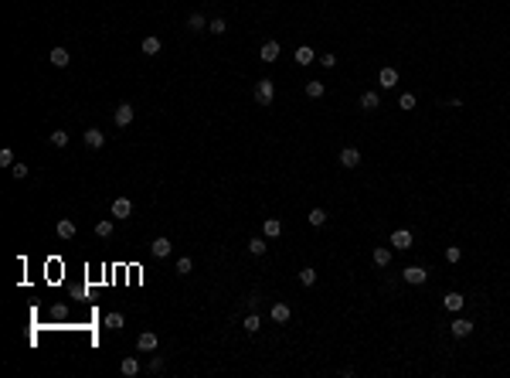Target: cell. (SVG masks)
<instances>
[{
	"label": "cell",
	"mask_w": 510,
	"mask_h": 378,
	"mask_svg": "<svg viewBox=\"0 0 510 378\" xmlns=\"http://www.w3.org/2000/svg\"><path fill=\"white\" fill-rule=\"evenodd\" d=\"M255 99H259L262 106H272V99H276V85H272V78H259V82H255Z\"/></svg>",
	"instance_id": "cell-1"
},
{
	"label": "cell",
	"mask_w": 510,
	"mask_h": 378,
	"mask_svg": "<svg viewBox=\"0 0 510 378\" xmlns=\"http://www.w3.org/2000/svg\"><path fill=\"white\" fill-rule=\"evenodd\" d=\"M82 140H85V147H89V150H102V143H106V133L95 130V126H89V130L82 133Z\"/></svg>",
	"instance_id": "cell-2"
},
{
	"label": "cell",
	"mask_w": 510,
	"mask_h": 378,
	"mask_svg": "<svg viewBox=\"0 0 510 378\" xmlns=\"http://www.w3.org/2000/svg\"><path fill=\"white\" fill-rule=\"evenodd\" d=\"M401 276H405V283H412V286H422L425 280H429V273H425L422 266H408V269H401Z\"/></svg>",
	"instance_id": "cell-3"
},
{
	"label": "cell",
	"mask_w": 510,
	"mask_h": 378,
	"mask_svg": "<svg viewBox=\"0 0 510 378\" xmlns=\"http://www.w3.org/2000/svg\"><path fill=\"white\" fill-rule=\"evenodd\" d=\"M133 116H136V109H133L130 102H123V106H116L113 119H116V126H130V123H133Z\"/></svg>",
	"instance_id": "cell-4"
},
{
	"label": "cell",
	"mask_w": 510,
	"mask_h": 378,
	"mask_svg": "<svg viewBox=\"0 0 510 378\" xmlns=\"http://www.w3.org/2000/svg\"><path fill=\"white\" fill-rule=\"evenodd\" d=\"M391 246L401 249V252L412 249V232H408V228H395V232H391Z\"/></svg>",
	"instance_id": "cell-5"
},
{
	"label": "cell",
	"mask_w": 510,
	"mask_h": 378,
	"mask_svg": "<svg viewBox=\"0 0 510 378\" xmlns=\"http://www.w3.org/2000/svg\"><path fill=\"white\" fill-rule=\"evenodd\" d=\"M133 215V201L130 198H116L113 201V218H130Z\"/></svg>",
	"instance_id": "cell-6"
},
{
	"label": "cell",
	"mask_w": 510,
	"mask_h": 378,
	"mask_svg": "<svg viewBox=\"0 0 510 378\" xmlns=\"http://www.w3.org/2000/svg\"><path fill=\"white\" fill-rule=\"evenodd\" d=\"M340 164H343V167H357V164H360V150H357V147H343V150H340Z\"/></svg>",
	"instance_id": "cell-7"
},
{
	"label": "cell",
	"mask_w": 510,
	"mask_h": 378,
	"mask_svg": "<svg viewBox=\"0 0 510 378\" xmlns=\"http://www.w3.org/2000/svg\"><path fill=\"white\" fill-rule=\"evenodd\" d=\"M262 235H265V239H279V235H283V222H279V218H265V222H262Z\"/></svg>",
	"instance_id": "cell-8"
},
{
	"label": "cell",
	"mask_w": 510,
	"mask_h": 378,
	"mask_svg": "<svg viewBox=\"0 0 510 378\" xmlns=\"http://www.w3.org/2000/svg\"><path fill=\"white\" fill-rule=\"evenodd\" d=\"M259 58H262L265 65H272V61L279 58V41H265V44H262V51H259Z\"/></svg>",
	"instance_id": "cell-9"
},
{
	"label": "cell",
	"mask_w": 510,
	"mask_h": 378,
	"mask_svg": "<svg viewBox=\"0 0 510 378\" xmlns=\"http://www.w3.org/2000/svg\"><path fill=\"white\" fill-rule=\"evenodd\" d=\"M463 303H466V297H463V293H446V297H442V307H446V310H453V314H459V310H463Z\"/></svg>",
	"instance_id": "cell-10"
},
{
	"label": "cell",
	"mask_w": 510,
	"mask_h": 378,
	"mask_svg": "<svg viewBox=\"0 0 510 378\" xmlns=\"http://www.w3.org/2000/svg\"><path fill=\"white\" fill-rule=\"evenodd\" d=\"M378 85H381V89H395V85H398V72H395V68H381V72H378Z\"/></svg>",
	"instance_id": "cell-11"
},
{
	"label": "cell",
	"mask_w": 510,
	"mask_h": 378,
	"mask_svg": "<svg viewBox=\"0 0 510 378\" xmlns=\"http://www.w3.org/2000/svg\"><path fill=\"white\" fill-rule=\"evenodd\" d=\"M170 249H173V242H170V239H164V235H160V239H153V246H150V252H153V256H157V259H164V256H170Z\"/></svg>",
	"instance_id": "cell-12"
},
{
	"label": "cell",
	"mask_w": 510,
	"mask_h": 378,
	"mask_svg": "<svg viewBox=\"0 0 510 378\" xmlns=\"http://www.w3.org/2000/svg\"><path fill=\"white\" fill-rule=\"evenodd\" d=\"M470 334H473V321L456 317V321H453V338H470Z\"/></svg>",
	"instance_id": "cell-13"
},
{
	"label": "cell",
	"mask_w": 510,
	"mask_h": 378,
	"mask_svg": "<svg viewBox=\"0 0 510 378\" xmlns=\"http://www.w3.org/2000/svg\"><path fill=\"white\" fill-rule=\"evenodd\" d=\"M136 348H140V351H157V334H153V331H143V334L136 338Z\"/></svg>",
	"instance_id": "cell-14"
},
{
	"label": "cell",
	"mask_w": 510,
	"mask_h": 378,
	"mask_svg": "<svg viewBox=\"0 0 510 378\" xmlns=\"http://www.w3.org/2000/svg\"><path fill=\"white\" fill-rule=\"evenodd\" d=\"M55 232H58V239H75V222L72 218H61L55 225Z\"/></svg>",
	"instance_id": "cell-15"
},
{
	"label": "cell",
	"mask_w": 510,
	"mask_h": 378,
	"mask_svg": "<svg viewBox=\"0 0 510 378\" xmlns=\"http://www.w3.org/2000/svg\"><path fill=\"white\" fill-rule=\"evenodd\" d=\"M269 314H272V321H276V324H286L289 317H293V310H289L286 303H272V310H269Z\"/></svg>",
	"instance_id": "cell-16"
},
{
	"label": "cell",
	"mask_w": 510,
	"mask_h": 378,
	"mask_svg": "<svg viewBox=\"0 0 510 378\" xmlns=\"http://www.w3.org/2000/svg\"><path fill=\"white\" fill-rule=\"evenodd\" d=\"M378 106H381V95H378V92H364V95H360V109H367V113H374Z\"/></svg>",
	"instance_id": "cell-17"
},
{
	"label": "cell",
	"mask_w": 510,
	"mask_h": 378,
	"mask_svg": "<svg viewBox=\"0 0 510 378\" xmlns=\"http://www.w3.org/2000/svg\"><path fill=\"white\" fill-rule=\"evenodd\" d=\"M313 58H317V51H313V48H306V44H303V48H296V65H313Z\"/></svg>",
	"instance_id": "cell-18"
},
{
	"label": "cell",
	"mask_w": 510,
	"mask_h": 378,
	"mask_svg": "<svg viewBox=\"0 0 510 378\" xmlns=\"http://www.w3.org/2000/svg\"><path fill=\"white\" fill-rule=\"evenodd\" d=\"M119 372H123L126 378L140 375V361H136V358H123V365H119Z\"/></svg>",
	"instance_id": "cell-19"
},
{
	"label": "cell",
	"mask_w": 510,
	"mask_h": 378,
	"mask_svg": "<svg viewBox=\"0 0 510 378\" xmlns=\"http://www.w3.org/2000/svg\"><path fill=\"white\" fill-rule=\"evenodd\" d=\"M48 58H51V65H58V68H65V65H68V58H72V55H68L65 48H51V55H48Z\"/></svg>",
	"instance_id": "cell-20"
},
{
	"label": "cell",
	"mask_w": 510,
	"mask_h": 378,
	"mask_svg": "<svg viewBox=\"0 0 510 378\" xmlns=\"http://www.w3.org/2000/svg\"><path fill=\"white\" fill-rule=\"evenodd\" d=\"M388 263H391V249H388V246H378V249H374V266H381V269H384Z\"/></svg>",
	"instance_id": "cell-21"
},
{
	"label": "cell",
	"mask_w": 510,
	"mask_h": 378,
	"mask_svg": "<svg viewBox=\"0 0 510 378\" xmlns=\"http://www.w3.org/2000/svg\"><path fill=\"white\" fill-rule=\"evenodd\" d=\"M113 232H116V225H113V222H109V218H102V222H95V235H99V239H109Z\"/></svg>",
	"instance_id": "cell-22"
},
{
	"label": "cell",
	"mask_w": 510,
	"mask_h": 378,
	"mask_svg": "<svg viewBox=\"0 0 510 378\" xmlns=\"http://www.w3.org/2000/svg\"><path fill=\"white\" fill-rule=\"evenodd\" d=\"M306 222H310V225H313V228L327 225V211H323V208H313V211H310V215H306Z\"/></svg>",
	"instance_id": "cell-23"
},
{
	"label": "cell",
	"mask_w": 510,
	"mask_h": 378,
	"mask_svg": "<svg viewBox=\"0 0 510 378\" xmlns=\"http://www.w3.org/2000/svg\"><path fill=\"white\" fill-rule=\"evenodd\" d=\"M265 249H269V246H265V239H262V235L248 239V252H252V256H265Z\"/></svg>",
	"instance_id": "cell-24"
},
{
	"label": "cell",
	"mask_w": 510,
	"mask_h": 378,
	"mask_svg": "<svg viewBox=\"0 0 510 378\" xmlns=\"http://www.w3.org/2000/svg\"><path fill=\"white\" fill-rule=\"evenodd\" d=\"M204 27H208L204 14H190V17H187V31H204Z\"/></svg>",
	"instance_id": "cell-25"
},
{
	"label": "cell",
	"mask_w": 510,
	"mask_h": 378,
	"mask_svg": "<svg viewBox=\"0 0 510 378\" xmlns=\"http://www.w3.org/2000/svg\"><path fill=\"white\" fill-rule=\"evenodd\" d=\"M160 38H143V55H160Z\"/></svg>",
	"instance_id": "cell-26"
},
{
	"label": "cell",
	"mask_w": 510,
	"mask_h": 378,
	"mask_svg": "<svg viewBox=\"0 0 510 378\" xmlns=\"http://www.w3.org/2000/svg\"><path fill=\"white\" fill-rule=\"evenodd\" d=\"M300 283H303V286H313V283H317V269H313V266L300 269Z\"/></svg>",
	"instance_id": "cell-27"
},
{
	"label": "cell",
	"mask_w": 510,
	"mask_h": 378,
	"mask_svg": "<svg viewBox=\"0 0 510 378\" xmlns=\"http://www.w3.org/2000/svg\"><path fill=\"white\" fill-rule=\"evenodd\" d=\"M323 92H327V85H323V82H306V95H310V99H320Z\"/></svg>",
	"instance_id": "cell-28"
},
{
	"label": "cell",
	"mask_w": 510,
	"mask_h": 378,
	"mask_svg": "<svg viewBox=\"0 0 510 378\" xmlns=\"http://www.w3.org/2000/svg\"><path fill=\"white\" fill-rule=\"evenodd\" d=\"M242 327H245L248 334H255V331L262 327V317H259V314H248V317H245V324H242Z\"/></svg>",
	"instance_id": "cell-29"
},
{
	"label": "cell",
	"mask_w": 510,
	"mask_h": 378,
	"mask_svg": "<svg viewBox=\"0 0 510 378\" xmlns=\"http://www.w3.org/2000/svg\"><path fill=\"white\" fill-rule=\"evenodd\" d=\"M190 269H194V259H190V256H180V259H177V273H180V276H187Z\"/></svg>",
	"instance_id": "cell-30"
},
{
	"label": "cell",
	"mask_w": 510,
	"mask_h": 378,
	"mask_svg": "<svg viewBox=\"0 0 510 378\" xmlns=\"http://www.w3.org/2000/svg\"><path fill=\"white\" fill-rule=\"evenodd\" d=\"M398 109H415V95L401 92V95H398Z\"/></svg>",
	"instance_id": "cell-31"
},
{
	"label": "cell",
	"mask_w": 510,
	"mask_h": 378,
	"mask_svg": "<svg viewBox=\"0 0 510 378\" xmlns=\"http://www.w3.org/2000/svg\"><path fill=\"white\" fill-rule=\"evenodd\" d=\"M208 27H211V34H225V31H228L225 17H211V24H208Z\"/></svg>",
	"instance_id": "cell-32"
},
{
	"label": "cell",
	"mask_w": 510,
	"mask_h": 378,
	"mask_svg": "<svg viewBox=\"0 0 510 378\" xmlns=\"http://www.w3.org/2000/svg\"><path fill=\"white\" fill-rule=\"evenodd\" d=\"M459 259H463V249H459V246L446 249V263H459Z\"/></svg>",
	"instance_id": "cell-33"
},
{
	"label": "cell",
	"mask_w": 510,
	"mask_h": 378,
	"mask_svg": "<svg viewBox=\"0 0 510 378\" xmlns=\"http://www.w3.org/2000/svg\"><path fill=\"white\" fill-rule=\"evenodd\" d=\"M106 327H109V331H119V327H123V314H109V317H106Z\"/></svg>",
	"instance_id": "cell-34"
},
{
	"label": "cell",
	"mask_w": 510,
	"mask_h": 378,
	"mask_svg": "<svg viewBox=\"0 0 510 378\" xmlns=\"http://www.w3.org/2000/svg\"><path fill=\"white\" fill-rule=\"evenodd\" d=\"M0 167H14V150H0Z\"/></svg>",
	"instance_id": "cell-35"
},
{
	"label": "cell",
	"mask_w": 510,
	"mask_h": 378,
	"mask_svg": "<svg viewBox=\"0 0 510 378\" xmlns=\"http://www.w3.org/2000/svg\"><path fill=\"white\" fill-rule=\"evenodd\" d=\"M51 143H55V147H65V143H68V133H65V130H55V133H51Z\"/></svg>",
	"instance_id": "cell-36"
},
{
	"label": "cell",
	"mask_w": 510,
	"mask_h": 378,
	"mask_svg": "<svg viewBox=\"0 0 510 378\" xmlns=\"http://www.w3.org/2000/svg\"><path fill=\"white\" fill-rule=\"evenodd\" d=\"M10 174H14L17 181H24V177H27V164H14V167H10Z\"/></svg>",
	"instance_id": "cell-37"
},
{
	"label": "cell",
	"mask_w": 510,
	"mask_h": 378,
	"mask_svg": "<svg viewBox=\"0 0 510 378\" xmlns=\"http://www.w3.org/2000/svg\"><path fill=\"white\" fill-rule=\"evenodd\" d=\"M320 65L323 68H334L337 65V55H320Z\"/></svg>",
	"instance_id": "cell-38"
},
{
	"label": "cell",
	"mask_w": 510,
	"mask_h": 378,
	"mask_svg": "<svg viewBox=\"0 0 510 378\" xmlns=\"http://www.w3.org/2000/svg\"><path fill=\"white\" fill-rule=\"evenodd\" d=\"M160 368H164V358H157V355H153V361H150V372H153V375H157Z\"/></svg>",
	"instance_id": "cell-39"
}]
</instances>
